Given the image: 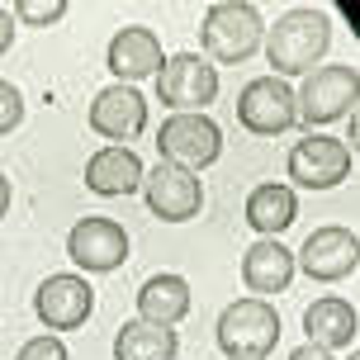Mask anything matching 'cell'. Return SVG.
<instances>
[{
    "label": "cell",
    "mask_w": 360,
    "mask_h": 360,
    "mask_svg": "<svg viewBox=\"0 0 360 360\" xmlns=\"http://www.w3.org/2000/svg\"><path fill=\"white\" fill-rule=\"evenodd\" d=\"M15 360H72L67 356V346H62V337H53V332H43V337H34V342L19 346Z\"/></svg>",
    "instance_id": "obj_22"
},
{
    "label": "cell",
    "mask_w": 360,
    "mask_h": 360,
    "mask_svg": "<svg viewBox=\"0 0 360 360\" xmlns=\"http://www.w3.org/2000/svg\"><path fill=\"white\" fill-rule=\"evenodd\" d=\"M327 43H332V19H327V10H313V5L280 15L275 29H266V38H261L266 62L275 67V81L280 76H308L313 62H323Z\"/></svg>",
    "instance_id": "obj_1"
},
{
    "label": "cell",
    "mask_w": 360,
    "mask_h": 360,
    "mask_svg": "<svg viewBox=\"0 0 360 360\" xmlns=\"http://www.w3.org/2000/svg\"><path fill=\"white\" fill-rule=\"evenodd\" d=\"M157 152H162V162L199 176L204 166H214L223 157V128L209 114H171L157 133Z\"/></svg>",
    "instance_id": "obj_4"
},
{
    "label": "cell",
    "mask_w": 360,
    "mask_h": 360,
    "mask_svg": "<svg viewBox=\"0 0 360 360\" xmlns=\"http://www.w3.org/2000/svg\"><path fill=\"white\" fill-rule=\"evenodd\" d=\"M294 218H299V199L280 180H266V185H256L252 195H247V223L261 237H280Z\"/></svg>",
    "instance_id": "obj_19"
},
{
    "label": "cell",
    "mask_w": 360,
    "mask_h": 360,
    "mask_svg": "<svg viewBox=\"0 0 360 360\" xmlns=\"http://www.w3.org/2000/svg\"><path fill=\"white\" fill-rule=\"evenodd\" d=\"M67 256L86 275H109L128 261V233L114 218H81L67 237Z\"/></svg>",
    "instance_id": "obj_11"
},
{
    "label": "cell",
    "mask_w": 360,
    "mask_h": 360,
    "mask_svg": "<svg viewBox=\"0 0 360 360\" xmlns=\"http://www.w3.org/2000/svg\"><path fill=\"white\" fill-rule=\"evenodd\" d=\"M15 15L24 24H57L67 15V0H15Z\"/></svg>",
    "instance_id": "obj_21"
},
{
    "label": "cell",
    "mask_w": 360,
    "mask_h": 360,
    "mask_svg": "<svg viewBox=\"0 0 360 360\" xmlns=\"http://www.w3.org/2000/svg\"><path fill=\"white\" fill-rule=\"evenodd\" d=\"M190 313V285L185 275H152L143 289H138V323H152V327H176L180 318Z\"/></svg>",
    "instance_id": "obj_18"
},
{
    "label": "cell",
    "mask_w": 360,
    "mask_h": 360,
    "mask_svg": "<svg viewBox=\"0 0 360 360\" xmlns=\"http://www.w3.org/2000/svg\"><path fill=\"white\" fill-rule=\"evenodd\" d=\"M5 214H10V180L0 176V218H5Z\"/></svg>",
    "instance_id": "obj_26"
},
{
    "label": "cell",
    "mask_w": 360,
    "mask_h": 360,
    "mask_svg": "<svg viewBox=\"0 0 360 360\" xmlns=\"http://www.w3.org/2000/svg\"><path fill=\"white\" fill-rule=\"evenodd\" d=\"M143 162H138V152H128V147H100V152H90L86 162V190L95 195H133V190H143Z\"/></svg>",
    "instance_id": "obj_17"
},
{
    "label": "cell",
    "mask_w": 360,
    "mask_h": 360,
    "mask_svg": "<svg viewBox=\"0 0 360 360\" xmlns=\"http://www.w3.org/2000/svg\"><path fill=\"white\" fill-rule=\"evenodd\" d=\"M218 95V67H209L199 53H176L157 72V100L171 105L176 114H204Z\"/></svg>",
    "instance_id": "obj_5"
},
{
    "label": "cell",
    "mask_w": 360,
    "mask_h": 360,
    "mask_svg": "<svg viewBox=\"0 0 360 360\" xmlns=\"http://www.w3.org/2000/svg\"><path fill=\"white\" fill-rule=\"evenodd\" d=\"M19 119H24V95L10 81H0V133L19 128Z\"/></svg>",
    "instance_id": "obj_23"
},
{
    "label": "cell",
    "mask_w": 360,
    "mask_h": 360,
    "mask_svg": "<svg viewBox=\"0 0 360 360\" xmlns=\"http://www.w3.org/2000/svg\"><path fill=\"white\" fill-rule=\"evenodd\" d=\"M95 308V289L86 285V275H48L34 294V313L48 332H72L90 318Z\"/></svg>",
    "instance_id": "obj_12"
},
{
    "label": "cell",
    "mask_w": 360,
    "mask_h": 360,
    "mask_svg": "<svg viewBox=\"0 0 360 360\" xmlns=\"http://www.w3.org/2000/svg\"><path fill=\"white\" fill-rule=\"evenodd\" d=\"M356 86L360 76L356 67H318V72H308L304 90L294 95V109H299V124H332V119H342L346 109L356 105Z\"/></svg>",
    "instance_id": "obj_7"
},
{
    "label": "cell",
    "mask_w": 360,
    "mask_h": 360,
    "mask_svg": "<svg viewBox=\"0 0 360 360\" xmlns=\"http://www.w3.org/2000/svg\"><path fill=\"white\" fill-rule=\"evenodd\" d=\"M162 38L152 34L147 24H128L119 34L109 38V53H105V67L119 76V86H133V81H143V76H157L162 72Z\"/></svg>",
    "instance_id": "obj_14"
},
{
    "label": "cell",
    "mask_w": 360,
    "mask_h": 360,
    "mask_svg": "<svg viewBox=\"0 0 360 360\" xmlns=\"http://www.w3.org/2000/svg\"><path fill=\"white\" fill-rule=\"evenodd\" d=\"M266 38V24H261V10L247 5V0H218L209 5V15L199 24V43L214 62H247V57L261 48Z\"/></svg>",
    "instance_id": "obj_2"
},
{
    "label": "cell",
    "mask_w": 360,
    "mask_h": 360,
    "mask_svg": "<svg viewBox=\"0 0 360 360\" xmlns=\"http://www.w3.org/2000/svg\"><path fill=\"white\" fill-rule=\"evenodd\" d=\"M242 280L252 289V299H266V294H285L289 280H294V252H289L280 237H261L247 247L242 256Z\"/></svg>",
    "instance_id": "obj_15"
},
{
    "label": "cell",
    "mask_w": 360,
    "mask_h": 360,
    "mask_svg": "<svg viewBox=\"0 0 360 360\" xmlns=\"http://www.w3.org/2000/svg\"><path fill=\"white\" fill-rule=\"evenodd\" d=\"M351 176V147L323 133H308L304 143H294L289 152V180L304 190H332Z\"/></svg>",
    "instance_id": "obj_9"
},
{
    "label": "cell",
    "mask_w": 360,
    "mask_h": 360,
    "mask_svg": "<svg viewBox=\"0 0 360 360\" xmlns=\"http://www.w3.org/2000/svg\"><path fill=\"white\" fill-rule=\"evenodd\" d=\"M143 195H147V209L162 218V223H190L204 209V185H199V176H190V171H180L171 162H157L143 176Z\"/></svg>",
    "instance_id": "obj_8"
},
{
    "label": "cell",
    "mask_w": 360,
    "mask_h": 360,
    "mask_svg": "<svg viewBox=\"0 0 360 360\" xmlns=\"http://www.w3.org/2000/svg\"><path fill=\"white\" fill-rule=\"evenodd\" d=\"M356 327H360L356 308L346 304V299H337V294H327V299L304 308L308 346H323L327 356H332V351H356Z\"/></svg>",
    "instance_id": "obj_16"
},
{
    "label": "cell",
    "mask_w": 360,
    "mask_h": 360,
    "mask_svg": "<svg viewBox=\"0 0 360 360\" xmlns=\"http://www.w3.org/2000/svg\"><path fill=\"white\" fill-rule=\"evenodd\" d=\"M180 337L171 327H152V323H124L114 337V360H176Z\"/></svg>",
    "instance_id": "obj_20"
},
{
    "label": "cell",
    "mask_w": 360,
    "mask_h": 360,
    "mask_svg": "<svg viewBox=\"0 0 360 360\" xmlns=\"http://www.w3.org/2000/svg\"><path fill=\"white\" fill-rule=\"evenodd\" d=\"M90 128L109 138V147H124L147 128V100L133 86H105L90 100Z\"/></svg>",
    "instance_id": "obj_13"
},
{
    "label": "cell",
    "mask_w": 360,
    "mask_h": 360,
    "mask_svg": "<svg viewBox=\"0 0 360 360\" xmlns=\"http://www.w3.org/2000/svg\"><path fill=\"white\" fill-rule=\"evenodd\" d=\"M351 360H360V356H356V351H351Z\"/></svg>",
    "instance_id": "obj_27"
},
{
    "label": "cell",
    "mask_w": 360,
    "mask_h": 360,
    "mask_svg": "<svg viewBox=\"0 0 360 360\" xmlns=\"http://www.w3.org/2000/svg\"><path fill=\"white\" fill-rule=\"evenodd\" d=\"M289 360H332V356H327V351H323V346H299V351H294V356H289Z\"/></svg>",
    "instance_id": "obj_25"
},
{
    "label": "cell",
    "mask_w": 360,
    "mask_h": 360,
    "mask_svg": "<svg viewBox=\"0 0 360 360\" xmlns=\"http://www.w3.org/2000/svg\"><path fill=\"white\" fill-rule=\"evenodd\" d=\"M237 119L247 133L256 138H275V133H289V128L299 124V109H294V90L285 81H275V76H256L242 86L237 95Z\"/></svg>",
    "instance_id": "obj_6"
},
{
    "label": "cell",
    "mask_w": 360,
    "mask_h": 360,
    "mask_svg": "<svg viewBox=\"0 0 360 360\" xmlns=\"http://www.w3.org/2000/svg\"><path fill=\"white\" fill-rule=\"evenodd\" d=\"M360 261V242L351 228H337V223H327V228H313L304 242V252L294 256V266H304L308 280H318V285H332V280H346Z\"/></svg>",
    "instance_id": "obj_10"
},
{
    "label": "cell",
    "mask_w": 360,
    "mask_h": 360,
    "mask_svg": "<svg viewBox=\"0 0 360 360\" xmlns=\"http://www.w3.org/2000/svg\"><path fill=\"white\" fill-rule=\"evenodd\" d=\"M280 342V313L266 299H237L218 318V351L228 360H261Z\"/></svg>",
    "instance_id": "obj_3"
},
{
    "label": "cell",
    "mask_w": 360,
    "mask_h": 360,
    "mask_svg": "<svg viewBox=\"0 0 360 360\" xmlns=\"http://www.w3.org/2000/svg\"><path fill=\"white\" fill-rule=\"evenodd\" d=\"M10 43H15V19L10 10H0V53H10Z\"/></svg>",
    "instance_id": "obj_24"
}]
</instances>
